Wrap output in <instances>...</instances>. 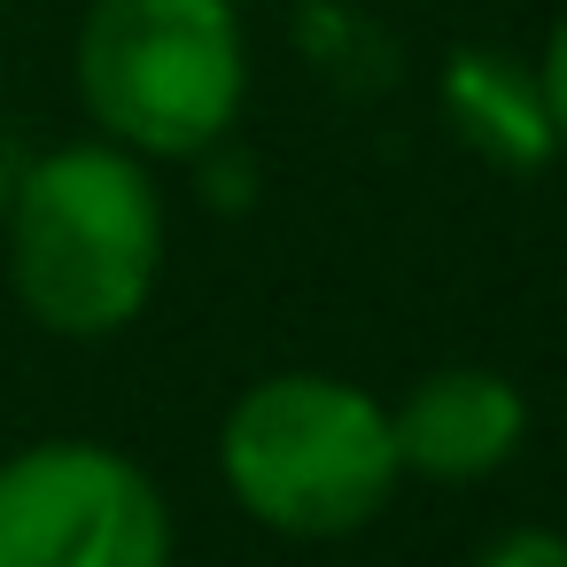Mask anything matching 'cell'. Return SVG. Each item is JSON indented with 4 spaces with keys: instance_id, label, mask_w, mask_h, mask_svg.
<instances>
[{
    "instance_id": "6da1fadb",
    "label": "cell",
    "mask_w": 567,
    "mask_h": 567,
    "mask_svg": "<svg viewBox=\"0 0 567 567\" xmlns=\"http://www.w3.org/2000/svg\"><path fill=\"white\" fill-rule=\"evenodd\" d=\"M164 280V195L148 156L63 141L9 187V296L63 342L125 334Z\"/></svg>"
},
{
    "instance_id": "7a4b0ae2",
    "label": "cell",
    "mask_w": 567,
    "mask_h": 567,
    "mask_svg": "<svg viewBox=\"0 0 567 567\" xmlns=\"http://www.w3.org/2000/svg\"><path fill=\"white\" fill-rule=\"evenodd\" d=\"M218 474L249 520L296 544H334L381 520L404 482L396 420L342 373H265L218 420Z\"/></svg>"
},
{
    "instance_id": "3957f363",
    "label": "cell",
    "mask_w": 567,
    "mask_h": 567,
    "mask_svg": "<svg viewBox=\"0 0 567 567\" xmlns=\"http://www.w3.org/2000/svg\"><path fill=\"white\" fill-rule=\"evenodd\" d=\"M79 102L102 141L148 164H203L249 102V40L234 0H94L71 48Z\"/></svg>"
},
{
    "instance_id": "277c9868",
    "label": "cell",
    "mask_w": 567,
    "mask_h": 567,
    "mask_svg": "<svg viewBox=\"0 0 567 567\" xmlns=\"http://www.w3.org/2000/svg\"><path fill=\"white\" fill-rule=\"evenodd\" d=\"M0 567H172V505L117 443H24L0 458Z\"/></svg>"
},
{
    "instance_id": "5b68a950",
    "label": "cell",
    "mask_w": 567,
    "mask_h": 567,
    "mask_svg": "<svg viewBox=\"0 0 567 567\" xmlns=\"http://www.w3.org/2000/svg\"><path fill=\"white\" fill-rule=\"evenodd\" d=\"M396 420V458L404 474L427 482H489L520 435H528V396L497 365H435L404 389Z\"/></svg>"
},
{
    "instance_id": "8992f818",
    "label": "cell",
    "mask_w": 567,
    "mask_h": 567,
    "mask_svg": "<svg viewBox=\"0 0 567 567\" xmlns=\"http://www.w3.org/2000/svg\"><path fill=\"white\" fill-rule=\"evenodd\" d=\"M443 117L451 133L497 164V172H544L559 156V133H551V110H544V86L536 71H520L505 48H458L443 63Z\"/></svg>"
},
{
    "instance_id": "52a82bcc",
    "label": "cell",
    "mask_w": 567,
    "mask_h": 567,
    "mask_svg": "<svg viewBox=\"0 0 567 567\" xmlns=\"http://www.w3.org/2000/svg\"><path fill=\"white\" fill-rule=\"evenodd\" d=\"M474 567H567V536H559V528L520 520V528L489 536V544L474 551Z\"/></svg>"
},
{
    "instance_id": "ba28073f",
    "label": "cell",
    "mask_w": 567,
    "mask_h": 567,
    "mask_svg": "<svg viewBox=\"0 0 567 567\" xmlns=\"http://www.w3.org/2000/svg\"><path fill=\"white\" fill-rule=\"evenodd\" d=\"M536 86H544L551 133H559V148H567V17L551 24V40H544V55H536Z\"/></svg>"
}]
</instances>
